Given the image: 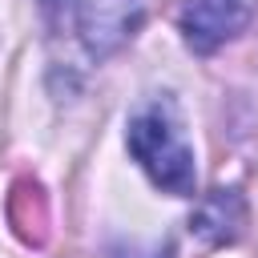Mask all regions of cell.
I'll return each instance as SVG.
<instances>
[{
	"label": "cell",
	"instance_id": "cell-2",
	"mask_svg": "<svg viewBox=\"0 0 258 258\" xmlns=\"http://www.w3.org/2000/svg\"><path fill=\"white\" fill-rule=\"evenodd\" d=\"M250 20L246 0H181L177 8V28L189 52L210 56L226 40H234Z\"/></svg>",
	"mask_w": 258,
	"mask_h": 258
},
{
	"label": "cell",
	"instance_id": "cell-4",
	"mask_svg": "<svg viewBox=\"0 0 258 258\" xmlns=\"http://www.w3.org/2000/svg\"><path fill=\"white\" fill-rule=\"evenodd\" d=\"M242 222H246V206L238 189H210L189 218V234L202 238L206 246H226L242 234Z\"/></svg>",
	"mask_w": 258,
	"mask_h": 258
},
{
	"label": "cell",
	"instance_id": "cell-3",
	"mask_svg": "<svg viewBox=\"0 0 258 258\" xmlns=\"http://www.w3.org/2000/svg\"><path fill=\"white\" fill-rule=\"evenodd\" d=\"M145 20V0H77V32L93 56L117 52Z\"/></svg>",
	"mask_w": 258,
	"mask_h": 258
},
{
	"label": "cell",
	"instance_id": "cell-1",
	"mask_svg": "<svg viewBox=\"0 0 258 258\" xmlns=\"http://www.w3.org/2000/svg\"><path fill=\"white\" fill-rule=\"evenodd\" d=\"M125 145L157 189H165L173 198H194L198 165H194V145L185 137V121H181L173 97L141 101L129 113Z\"/></svg>",
	"mask_w": 258,
	"mask_h": 258
}]
</instances>
